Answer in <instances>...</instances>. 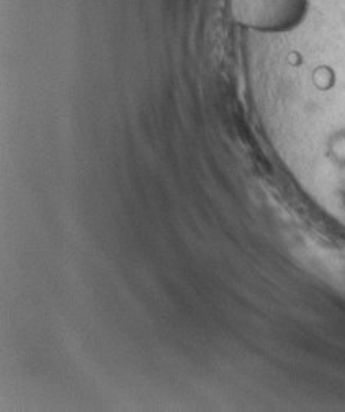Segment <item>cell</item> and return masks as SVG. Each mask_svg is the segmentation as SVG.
Returning a JSON list of instances; mask_svg holds the SVG:
<instances>
[{"label": "cell", "instance_id": "6da1fadb", "mask_svg": "<svg viewBox=\"0 0 345 412\" xmlns=\"http://www.w3.org/2000/svg\"><path fill=\"white\" fill-rule=\"evenodd\" d=\"M309 0H231L232 16L241 27L262 33L298 28L308 15Z\"/></svg>", "mask_w": 345, "mask_h": 412}]
</instances>
